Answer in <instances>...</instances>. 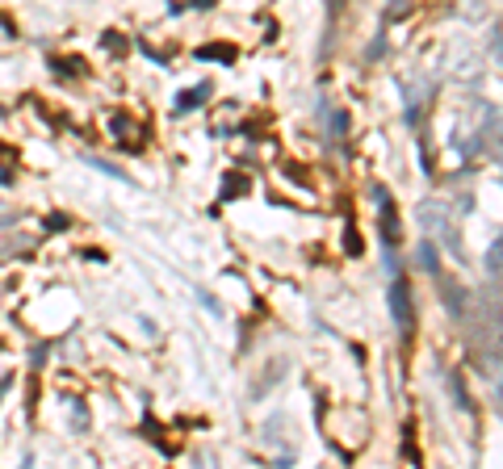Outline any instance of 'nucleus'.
<instances>
[{
	"label": "nucleus",
	"instance_id": "6e6552de",
	"mask_svg": "<svg viewBox=\"0 0 503 469\" xmlns=\"http://www.w3.org/2000/svg\"><path fill=\"white\" fill-rule=\"evenodd\" d=\"M407 9H411V0H386V17H390V21L407 17Z\"/></svg>",
	"mask_w": 503,
	"mask_h": 469
},
{
	"label": "nucleus",
	"instance_id": "20e7f679",
	"mask_svg": "<svg viewBox=\"0 0 503 469\" xmlns=\"http://www.w3.org/2000/svg\"><path fill=\"white\" fill-rule=\"evenodd\" d=\"M382 235H386L390 243L399 239V218H394V201H390V197H386V206H382Z\"/></svg>",
	"mask_w": 503,
	"mask_h": 469
},
{
	"label": "nucleus",
	"instance_id": "ddd939ff",
	"mask_svg": "<svg viewBox=\"0 0 503 469\" xmlns=\"http://www.w3.org/2000/svg\"><path fill=\"white\" fill-rule=\"evenodd\" d=\"M495 394L503 398V369H495Z\"/></svg>",
	"mask_w": 503,
	"mask_h": 469
},
{
	"label": "nucleus",
	"instance_id": "f8f14e48",
	"mask_svg": "<svg viewBox=\"0 0 503 469\" xmlns=\"http://www.w3.org/2000/svg\"><path fill=\"white\" fill-rule=\"evenodd\" d=\"M491 51H495V59L503 63V38H499V34H495V38H491Z\"/></svg>",
	"mask_w": 503,
	"mask_h": 469
},
{
	"label": "nucleus",
	"instance_id": "1a4fd4ad",
	"mask_svg": "<svg viewBox=\"0 0 503 469\" xmlns=\"http://www.w3.org/2000/svg\"><path fill=\"white\" fill-rule=\"evenodd\" d=\"M197 55H201V59H235V51H231V46H201Z\"/></svg>",
	"mask_w": 503,
	"mask_h": 469
},
{
	"label": "nucleus",
	"instance_id": "423d86ee",
	"mask_svg": "<svg viewBox=\"0 0 503 469\" xmlns=\"http://www.w3.org/2000/svg\"><path fill=\"white\" fill-rule=\"evenodd\" d=\"M487 273H503V235L495 239V248L487 251Z\"/></svg>",
	"mask_w": 503,
	"mask_h": 469
},
{
	"label": "nucleus",
	"instance_id": "f257e3e1",
	"mask_svg": "<svg viewBox=\"0 0 503 469\" xmlns=\"http://www.w3.org/2000/svg\"><path fill=\"white\" fill-rule=\"evenodd\" d=\"M419 218H424V226H432V231H437V235H440V243H444V248L453 251V256L462 251V243H457V231H453V222L444 218V210H440L437 201H428V206L419 210Z\"/></svg>",
	"mask_w": 503,
	"mask_h": 469
},
{
	"label": "nucleus",
	"instance_id": "7ed1b4c3",
	"mask_svg": "<svg viewBox=\"0 0 503 469\" xmlns=\"http://www.w3.org/2000/svg\"><path fill=\"white\" fill-rule=\"evenodd\" d=\"M206 96H210V84H193L189 93L176 96V114L185 118V114H193V109H201V105H206Z\"/></svg>",
	"mask_w": 503,
	"mask_h": 469
},
{
	"label": "nucleus",
	"instance_id": "0eeeda50",
	"mask_svg": "<svg viewBox=\"0 0 503 469\" xmlns=\"http://www.w3.org/2000/svg\"><path fill=\"white\" fill-rule=\"evenodd\" d=\"M419 260H424V268H428V273H437V268H440V264H437V248H432L428 239L419 243Z\"/></svg>",
	"mask_w": 503,
	"mask_h": 469
},
{
	"label": "nucleus",
	"instance_id": "39448f33",
	"mask_svg": "<svg viewBox=\"0 0 503 469\" xmlns=\"http://www.w3.org/2000/svg\"><path fill=\"white\" fill-rule=\"evenodd\" d=\"M84 163H89V168H96V172H105V176H118V181H126V185H130V176H126V172L118 168V163H109V159H101V156H84Z\"/></svg>",
	"mask_w": 503,
	"mask_h": 469
},
{
	"label": "nucleus",
	"instance_id": "9d476101",
	"mask_svg": "<svg viewBox=\"0 0 503 469\" xmlns=\"http://www.w3.org/2000/svg\"><path fill=\"white\" fill-rule=\"evenodd\" d=\"M239 188H248V181H239V176H226V185H222V197H235Z\"/></svg>",
	"mask_w": 503,
	"mask_h": 469
},
{
	"label": "nucleus",
	"instance_id": "4468645a",
	"mask_svg": "<svg viewBox=\"0 0 503 469\" xmlns=\"http://www.w3.org/2000/svg\"><path fill=\"white\" fill-rule=\"evenodd\" d=\"M193 4H197V9H210V4H214V0H193Z\"/></svg>",
	"mask_w": 503,
	"mask_h": 469
},
{
	"label": "nucleus",
	"instance_id": "f03ea898",
	"mask_svg": "<svg viewBox=\"0 0 503 469\" xmlns=\"http://www.w3.org/2000/svg\"><path fill=\"white\" fill-rule=\"evenodd\" d=\"M390 314H394L399 331H411V327H415V318H411V289H407V281L390 285Z\"/></svg>",
	"mask_w": 503,
	"mask_h": 469
},
{
	"label": "nucleus",
	"instance_id": "9b49d317",
	"mask_svg": "<svg viewBox=\"0 0 503 469\" xmlns=\"http://www.w3.org/2000/svg\"><path fill=\"white\" fill-rule=\"evenodd\" d=\"M344 126H348V118H344V114H336V118H332V134L340 138V134H344Z\"/></svg>",
	"mask_w": 503,
	"mask_h": 469
},
{
	"label": "nucleus",
	"instance_id": "2eb2a0df",
	"mask_svg": "<svg viewBox=\"0 0 503 469\" xmlns=\"http://www.w3.org/2000/svg\"><path fill=\"white\" fill-rule=\"evenodd\" d=\"M9 181H13V176H9V172H4V168H0V185H9Z\"/></svg>",
	"mask_w": 503,
	"mask_h": 469
}]
</instances>
